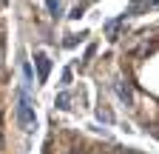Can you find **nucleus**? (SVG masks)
I'll return each mask as SVG.
<instances>
[{
    "label": "nucleus",
    "mask_w": 159,
    "mask_h": 154,
    "mask_svg": "<svg viewBox=\"0 0 159 154\" xmlns=\"http://www.w3.org/2000/svg\"><path fill=\"white\" fill-rule=\"evenodd\" d=\"M17 123L23 126L26 131H34V111H31V106H29V100H26V94H20V103H17Z\"/></svg>",
    "instance_id": "nucleus-1"
},
{
    "label": "nucleus",
    "mask_w": 159,
    "mask_h": 154,
    "mask_svg": "<svg viewBox=\"0 0 159 154\" xmlns=\"http://www.w3.org/2000/svg\"><path fill=\"white\" fill-rule=\"evenodd\" d=\"M37 69H40V80L48 77V57L46 54H37Z\"/></svg>",
    "instance_id": "nucleus-2"
},
{
    "label": "nucleus",
    "mask_w": 159,
    "mask_h": 154,
    "mask_svg": "<svg viewBox=\"0 0 159 154\" xmlns=\"http://www.w3.org/2000/svg\"><path fill=\"white\" fill-rule=\"evenodd\" d=\"M46 3H48V9H51V12H60V3H57V0H46Z\"/></svg>",
    "instance_id": "nucleus-3"
},
{
    "label": "nucleus",
    "mask_w": 159,
    "mask_h": 154,
    "mask_svg": "<svg viewBox=\"0 0 159 154\" xmlns=\"http://www.w3.org/2000/svg\"><path fill=\"white\" fill-rule=\"evenodd\" d=\"M0 151H3V140H0Z\"/></svg>",
    "instance_id": "nucleus-4"
}]
</instances>
